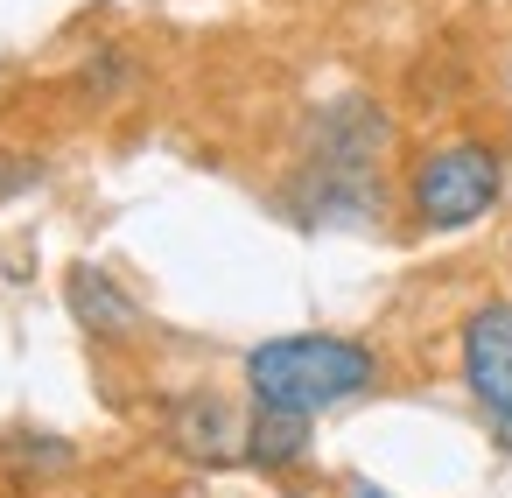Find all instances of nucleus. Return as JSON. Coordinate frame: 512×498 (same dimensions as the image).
<instances>
[{
    "label": "nucleus",
    "mask_w": 512,
    "mask_h": 498,
    "mask_svg": "<svg viewBox=\"0 0 512 498\" xmlns=\"http://www.w3.org/2000/svg\"><path fill=\"white\" fill-rule=\"evenodd\" d=\"M393 148V120L365 92H337L316 106L295 176L281 183V204L295 225H372L379 218V169Z\"/></svg>",
    "instance_id": "1"
},
{
    "label": "nucleus",
    "mask_w": 512,
    "mask_h": 498,
    "mask_svg": "<svg viewBox=\"0 0 512 498\" xmlns=\"http://www.w3.org/2000/svg\"><path fill=\"white\" fill-rule=\"evenodd\" d=\"M379 351L365 337H344V330H288V337H260L239 365L253 407H288V414H330L358 393L379 386Z\"/></svg>",
    "instance_id": "2"
},
{
    "label": "nucleus",
    "mask_w": 512,
    "mask_h": 498,
    "mask_svg": "<svg viewBox=\"0 0 512 498\" xmlns=\"http://www.w3.org/2000/svg\"><path fill=\"white\" fill-rule=\"evenodd\" d=\"M407 218L421 232H470L498 211L505 197V155L477 134H456V141H435L407 162Z\"/></svg>",
    "instance_id": "3"
},
{
    "label": "nucleus",
    "mask_w": 512,
    "mask_h": 498,
    "mask_svg": "<svg viewBox=\"0 0 512 498\" xmlns=\"http://www.w3.org/2000/svg\"><path fill=\"white\" fill-rule=\"evenodd\" d=\"M456 372L491 442L512 456V295H484L456 323Z\"/></svg>",
    "instance_id": "4"
},
{
    "label": "nucleus",
    "mask_w": 512,
    "mask_h": 498,
    "mask_svg": "<svg viewBox=\"0 0 512 498\" xmlns=\"http://www.w3.org/2000/svg\"><path fill=\"white\" fill-rule=\"evenodd\" d=\"M162 435H169V449H183L190 463H204V470H218V463H232V456H246V421H232V407L218 400V393H176L169 407H162Z\"/></svg>",
    "instance_id": "5"
},
{
    "label": "nucleus",
    "mask_w": 512,
    "mask_h": 498,
    "mask_svg": "<svg viewBox=\"0 0 512 498\" xmlns=\"http://www.w3.org/2000/svg\"><path fill=\"white\" fill-rule=\"evenodd\" d=\"M64 309H71V323H78L85 337H99V344L141 337V302H134L106 267H92V260H78V267L64 274Z\"/></svg>",
    "instance_id": "6"
},
{
    "label": "nucleus",
    "mask_w": 512,
    "mask_h": 498,
    "mask_svg": "<svg viewBox=\"0 0 512 498\" xmlns=\"http://www.w3.org/2000/svg\"><path fill=\"white\" fill-rule=\"evenodd\" d=\"M309 456V414H288V407H253L246 414V463L281 477Z\"/></svg>",
    "instance_id": "7"
},
{
    "label": "nucleus",
    "mask_w": 512,
    "mask_h": 498,
    "mask_svg": "<svg viewBox=\"0 0 512 498\" xmlns=\"http://www.w3.org/2000/svg\"><path fill=\"white\" fill-rule=\"evenodd\" d=\"M0 456H8L15 470H71V442L64 435H36V428H22V435H8V449H0Z\"/></svg>",
    "instance_id": "8"
},
{
    "label": "nucleus",
    "mask_w": 512,
    "mask_h": 498,
    "mask_svg": "<svg viewBox=\"0 0 512 498\" xmlns=\"http://www.w3.org/2000/svg\"><path fill=\"white\" fill-rule=\"evenodd\" d=\"M29 183H43V162L29 155V162H0V197H15V190H29Z\"/></svg>",
    "instance_id": "9"
},
{
    "label": "nucleus",
    "mask_w": 512,
    "mask_h": 498,
    "mask_svg": "<svg viewBox=\"0 0 512 498\" xmlns=\"http://www.w3.org/2000/svg\"><path fill=\"white\" fill-rule=\"evenodd\" d=\"M344 498H393V491H379V484H344Z\"/></svg>",
    "instance_id": "10"
},
{
    "label": "nucleus",
    "mask_w": 512,
    "mask_h": 498,
    "mask_svg": "<svg viewBox=\"0 0 512 498\" xmlns=\"http://www.w3.org/2000/svg\"><path fill=\"white\" fill-rule=\"evenodd\" d=\"M505 267H512V253H505Z\"/></svg>",
    "instance_id": "11"
}]
</instances>
